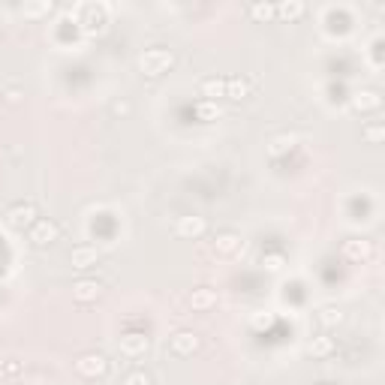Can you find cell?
Wrapping results in <instances>:
<instances>
[{"mask_svg": "<svg viewBox=\"0 0 385 385\" xmlns=\"http://www.w3.org/2000/svg\"><path fill=\"white\" fill-rule=\"evenodd\" d=\"M172 67H175V54L169 49H148L139 54V69H142V76H148V79H157L163 72H169Z\"/></svg>", "mask_w": 385, "mask_h": 385, "instance_id": "1", "label": "cell"}, {"mask_svg": "<svg viewBox=\"0 0 385 385\" xmlns=\"http://www.w3.org/2000/svg\"><path fill=\"white\" fill-rule=\"evenodd\" d=\"M40 220V211L31 199L24 202H15V205L6 208V226L13 229V232H31V226Z\"/></svg>", "mask_w": 385, "mask_h": 385, "instance_id": "2", "label": "cell"}, {"mask_svg": "<svg viewBox=\"0 0 385 385\" xmlns=\"http://www.w3.org/2000/svg\"><path fill=\"white\" fill-rule=\"evenodd\" d=\"M60 238V226L54 223L49 217H40L36 223L31 226V232H27V241H31L36 250H45V247H51L54 241Z\"/></svg>", "mask_w": 385, "mask_h": 385, "instance_id": "3", "label": "cell"}, {"mask_svg": "<svg viewBox=\"0 0 385 385\" xmlns=\"http://www.w3.org/2000/svg\"><path fill=\"white\" fill-rule=\"evenodd\" d=\"M76 373L85 379H97V377H106L108 373V359L103 352H85L76 359Z\"/></svg>", "mask_w": 385, "mask_h": 385, "instance_id": "4", "label": "cell"}, {"mask_svg": "<svg viewBox=\"0 0 385 385\" xmlns=\"http://www.w3.org/2000/svg\"><path fill=\"white\" fill-rule=\"evenodd\" d=\"M199 334L196 331H178V334H172V341H169V350L172 355H178V359H187V355H192L199 350Z\"/></svg>", "mask_w": 385, "mask_h": 385, "instance_id": "5", "label": "cell"}, {"mask_svg": "<svg viewBox=\"0 0 385 385\" xmlns=\"http://www.w3.org/2000/svg\"><path fill=\"white\" fill-rule=\"evenodd\" d=\"M343 256L350 262H368L373 256V241H368V238H350V241H343Z\"/></svg>", "mask_w": 385, "mask_h": 385, "instance_id": "6", "label": "cell"}, {"mask_svg": "<svg viewBox=\"0 0 385 385\" xmlns=\"http://www.w3.org/2000/svg\"><path fill=\"white\" fill-rule=\"evenodd\" d=\"M175 232L181 235V238H202L208 232V220L205 217H199V214H187V217H181L178 220V226H175Z\"/></svg>", "mask_w": 385, "mask_h": 385, "instance_id": "7", "label": "cell"}, {"mask_svg": "<svg viewBox=\"0 0 385 385\" xmlns=\"http://www.w3.org/2000/svg\"><path fill=\"white\" fill-rule=\"evenodd\" d=\"M81 31L103 33L106 31V9L103 6H81Z\"/></svg>", "mask_w": 385, "mask_h": 385, "instance_id": "8", "label": "cell"}, {"mask_svg": "<svg viewBox=\"0 0 385 385\" xmlns=\"http://www.w3.org/2000/svg\"><path fill=\"white\" fill-rule=\"evenodd\" d=\"M99 262V250L94 244H79V247H72V253H69V265L72 268H94V265Z\"/></svg>", "mask_w": 385, "mask_h": 385, "instance_id": "9", "label": "cell"}, {"mask_svg": "<svg viewBox=\"0 0 385 385\" xmlns=\"http://www.w3.org/2000/svg\"><path fill=\"white\" fill-rule=\"evenodd\" d=\"M350 106L355 108V112H377V108L382 106V97H379V90H373V88H361V90L352 94Z\"/></svg>", "mask_w": 385, "mask_h": 385, "instance_id": "10", "label": "cell"}, {"mask_svg": "<svg viewBox=\"0 0 385 385\" xmlns=\"http://www.w3.org/2000/svg\"><path fill=\"white\" fill-rule=\"evenodd\" d=\"M103 295V283L99 280H76L72 283V298L81 301V304H90Z\"/></svg>", "mask_w": 385, "mask_h": 385, "instance_id": "11", "label": "cell"}, {"mask_svg": "<svg viewBox=\"0 0 385 385\" xmlns=\"http://www.w3.org/2000/svg\"><path fill=\"white\" fill-rule=\"evenodd\" d=\"M192 112H196V117L202 124H214L223 117V106L214 103V99H199V103L192 106Z\"/></svg>", "mask_w": 385, "mask_h": 385, "instance_id": "12", "label": "cell"}, {"mask_svg": "<svg viewBox=\"0 0 385 385\" xmlns=\"http://www.w3.org/2000/svg\"><path fill=\"white\" fill-rule=\"evenodd\" d=\"M121 352L126 359H139V355L148 352V337L145 334H126L121 337Z\"/></svg>", "mask_w": 385, "mask_h": 385, "instance_id": "13", "label": "cell"}, {"mask_svg": "<svg viewBox=\"0 0 385 385\" xmlns=\"http://www.w3.org/2000/svg\"><path fill=\"white\" fill-rule=\"evenodd\" d=\"M214 250L220 256H235L238 250H241V235L238 232H220L214 238Z\"/></svg>", "mask_w": 385, "mask_h": 385, "instance_id": "14", "label": "cell"}, {"mask_svg": "<svg viewBox=\"0 0 385 385\" xmlns=\"http://www.w3.org/2000/svg\"><path fill=\"white\" fill-rule=\"evenodd\" d=\"M199 90H202V99H214V103H220V99L226 97V79L211 76V79L202 81Z\"/></svg>", "mask_w": 385, "mask_h": 385, "instance_id": "15", "label": "cell"}, {"mask_svg": "<svg viewBox=\"0 0 385 385\" xmlns=\"http://www.w3.org/2000/svg\"><path fill=\"white\" fill-rule=\"evenodd\" d=\"M214 304H217V292L214 289L202 286V289H192L190 292V307L192 310H211Z\"/></svg>", "mask_w": 385, "mask_h": 385, "instance_id": "16", "label": "cell"}, {"mask_svg": "<svg viewBox=\"0 0 385 385\" xmlns=\"http://www.w3.org/2000/svg\"><path fill=\"white\" fill-rule=\"evenodd\" d=\"M307 352L313 355V359H328V355L334 352V337H328V334H316L313 341L307 343Z\"/></svg>", "mask_w": 385, "mask_h": 385, "instance_id": "17", "label": "cell"}, {"mask_svg": "<svg viewBox=\"0 0 385 385\" xmlns=\"http://www.w3.org/2000/svg\"><path fill=\"white\" fill-rule=\"evenodd\" d=\"M226 97L235 99V103H241L244 97H250V81L235 76V79H226Z\"/></svg>", "mask_w": 385, "mask_h": 385, "instance_id": "18", "label": "cell"}, {"mask_svg": "<svg viewBox=\"0 0 385 385\" xmlns=\"http://www.w3.org/2000/svg\"><path fill=\"white\" fill-rule=\"evenodd\" d=\"M274 9H277V18H283V22H298V18L307 13V6L301 3V0H286V3H280Z\"/></svg>", "mask_w": 385, "mask_h": 385, "instance_id": "19", "label": "cell"}, {"mask_svg": "<svg viewBox=\"0 0 385 385\" xmlns=\"http://www.w3.org/2000/svg\"><path fill=\"white\" fill-rule=\"evenodd\" d=\"M319 325L322 328H337L343 322V310L337 307V304H325V307H319Z\"/></svg>", "mask_w": 385, "mask_h": 385, "instance_id": "20", "label": "cell"}, {"mask_svg": "<svg viewBox=\"0 0 385 385\" xmlns=\"http://www.w3.org/2000/svg\"><path fill=\"white\" fill-rule=\"evenodd\" d=\"M292 145H295V136H277V139L268 142V157H271V160L283 157V154H286Z\"/></svg>", "mask_w": 385, "mask_h": 385, "instance_id": "21", "label": "cell"}, {"mask_svg": "<svg viewBox=\"0 0 385 385\" xmlns=\"http://www.w3.org/2000/svg\"><path fill=\"white\" fill-rule=\"evenodd\" d=\"M247 13H250V18H256V22H271V18H277L274 3H253Z\"/></svg>", "mask_w": 385, "mask_h": 385, "instance_id": "22", "label": "cell"}, {"mask_svg": "<svg viewBox=\"0 0 385 385\" xmlns=\"http://www.w3.org/2000/svg\"><path fill=\"white\" fill-rule=\"evenodd\" d=\"M51 9H54L51 0H42V3H24L22 6V15L24 18H40V15H49Z\"/></svg>", "mask_w": 385, "mask_h": 385, "instance_id": "23", "label": "cell"}, {"mask_svg": "<svg viewBox=\"0 0 385 385\" xmlns=\"http://www.w3.org/2000/svg\"><path fill=\"white\" fill-rule=\"evenodd\" d=\"M124 385H154V379L148 370H130L124 377Z\"/></svg>", "mask_w": 385, "mask_h": 385, "instance_id": "24", "label": "cell"}, {"mask_svg": "<svg viewBox=\"0 0 385 385\" xmlns=\"http://www.w3.org/2000/svg\"><path fill=\"white\" fill-rule=\"evenodd\" d=\"M265 268H268V271H280L283 268V262H286V259H283V256L280 253H271V256H265Z\"/></svg>", "mask_w": 385, "mask_h": 385, "instance_id": "25", "label": "cell"}, {"mask_svg": "<svg viewBox=\"0 0 385 385\" xmlns=\"http://www.w3.org/2000/svg\"><path fill=\"white\" fill-rule=\"evenodd\" d=\"M364 139H368L370 145H379V139H382V124L368 126V130H364Z\"/></svg>", "mask_w": 385, "mask_h": 385, "instance_id": "26", "label": "cell"}, {"mask_svg": "<svg viewBox=\"0 0 385 385\" xmlns=\"http://www.w3.org/2000/svg\"><path fill=\"white\" fill-rule=\"evenodd\" d=\"M274 322V316L271 313H265V316H253V328H268Z\"/></svg>", "mask_w": 385, "mask_h": 385, "instance_id": "27", "label": "cell"}, {"mask_svg": "<svg viewBox=\"0 0 385 385\" xmlns=\"http://www.w3.org/2000/svg\"><path fill=\"white\" fill-rule=\"evenodd\" d=\"M115 115H130V103H124V99H117V103L112 106Z\"/></svg>", "mask_w": 385, "mask_h": 385, "instance_id": "28", "label": "cell"}, {"mask_svg": "<svg viewBox=\"0 0 385 385\" xmlns=\"http://www.w3.org/2000/svg\"><path fill=\"white\" fill-rule=\"evenodd\" d=\"M6 99H9V103H18V99H22V94H18V90H6Z\"/></svg>", "mask_w": 385, "mask_h": 385, "instance_id": "29", "label": "cell"}, {"mask_svg": "<svg viewBox=\"0 0 385 385\" xmlns=\"http://www.w3.org/2000/svg\"><path fill=\"white\" fill-rule=\"evenodd\" d=\"M319 385H337V382H319Z\"/></svg>", "mask_w": 385, "mask_h": 385, "instance_id": "30", "label": "cell"}, {"mask_svg": "<svg viewBox=\"0 0 385 385\" xmlns=\"http://www.w3.org/2000/svg\"><path fill=\"white\" fill-rule=\"evenodd\" d=\"M0 33H3V31H0Z\"/></svg>", "mask_w": 385, "mask_h": 385, "instance_id": "31", "label": "cell"}]
</instances>
